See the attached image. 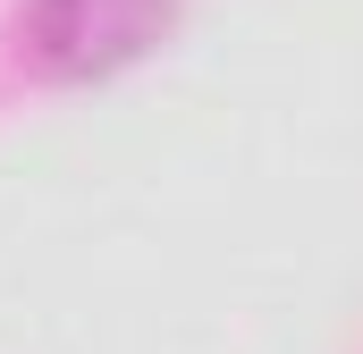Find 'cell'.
I'll list each match as a JSON object with an SVG mask.
<instances>
[{
    "label": "cell",
    "instance_id": "6da1fadb",
    "mask_svg": "<svg viewBox=\"0 0 363 354\" xmlns=\"http://www.w3.org/2000/svg\"><path fill=\"white\" fill-rule=\"evenodd\" d=\"M178 25V0H26L17 8V59L43 85H101L161 51Z\"/></svg>",
    "mask_w": 363,
    "mask_h": 354
}]
</instances>
